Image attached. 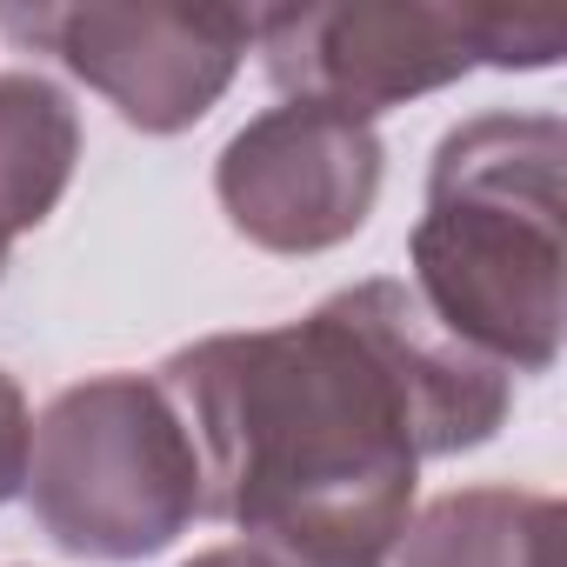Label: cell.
<instances>
[{"instance_id": "6da1fadb", "label": "cell", "mask_w": 567, "mask_h": 567, "mask_svg": "<svg viewBox=\"0 0 567 567\" xmlns=\"http://www.w3.org/2000/svg\"><path fill=\"white\" fill-rule=\"evenodd\" d=\"M200 454V514L274 567H388L427 454L487 447L514 374L454 341L408 280H354L315 315L207 334L154 374Z\"/></svg>"}, {"instance_id": "7a4b0ae2", "label": "cell", "mask_w": 567, "mask_h": 567, "mask_svg": "<svg viewBox=\"0 0 567 567\" xmlns=\"http://www.w3.org/2000/svg\"><path fill=\"white\" fill-rule=\"evenodd\" d=\"M560 114H474L427 167L408 260L421 308L501 374L560 361Z\"/></svg>"}, {"instance_id": "3957f363", "label": "cell", "mask_w": 567, "mask_h": 567, "mask_svg": "<svg viewBox=\"0 0 567 567\" xmlns=\"http://www.w3.org/2000/svg\"><path fill=\"white\" fill-rule=\"evenodd\" d=\"M28 507L81 560H147L200 514V454L161 381L94 374L48 401L28 441Z\"/></svg>"}, {"instance_id": "277c9868", "label": "cell", "mask_w": 567, "mask_h": 567, "mask_svg": "<svg viewBox=\"0 0 567 567\" xmlns=\"http://www.w3.org/2000/svg\"><path fill=\"white\" fill-rule=\"evenodd\" d=\"M254 48L288 101H315L374 127V114L454 87L474 68H554L567 28L554 14L348 0V8H260Z\"/></svg>"}, {"instance_id": "5b68a950", "label": "cell", "mask_w": 567, "mask_h": 567, "mask_svg": "<svg viewBox=\"0 0 567 567\" xmlns=\"http://www.w3.org/2000/svg\"><path fill=\"white\" fill-rule=\"evenodd\" d=\"M0 21L141 134L207 121L254 48L247 8H8Z\"/></svg>"}, {"instance_id": "8992f818", "label": "cell", "mask_w": 567, "mask_h": 567, "mask_svg": "<svg viewBox=\"0 0 567 567\" xmlns=\"http://www.w3.org/2000/svg\"><path fill=\"white\" fill-rule=\"evenodd\" d=\"M381 134L354 114L280 101L254 114L214 161L220 214L267 254H328L354 240L381 200Z\"/></svg>"}, {"instance_id": "52a82bcc", "label": "cell", "mask_w": 567, "mask_h": 567, "mask_svg": "<svg viewBox=\"0 0 567 567\" xmlns=\"http://www.w3.org/2000/svg\"><path fill=\"white\" fill-rule=\"evenodd\" d=\"M560 501L520 487H454L421 507L394 567H554Z\"/></svg>"}, {"instance_id": "ba28073f", "label": "cell", "mask_w": 567, "mask_h": 567, "mask_svg": "<svg viewBox=\"0 0 567 567\" xmlns=\"http://www.w3.org/2000/svg\"><path fill=\"white\" fill-rule=\"evenodd\" d=\"M81 161V114L41 74H0V234L41 227Z\"/></svg>"}, {"instance_id": "9c48e42d", "label": "cell", "mask_w": 567, "mask_h": 567, "mask_svg": "<svg viewBox=\"0 0 567 567\" xmlns=\"http://www.w3.org/2000/svg\"><path fill=\"white\" fill-rule=\"evenodd\" d=\"M28 441H34L28 394H21V381L8 368H0V507L28 487Z\"/></svg>"}, {"instance_id": "30bf717a", "label": "cell", "mask_w": 567, "mask_h": 567, "mask_svg": "<svg viewBox=\"0 0 567 567\" xmlns=\"http://www.w3.org/2000/svg\"><path fill=\"white\" fill-rule=\"evenodd\" d=\"M187 567H274V560H260L254 547H207V554H194Z\"/></svg>"}, {"instance_id": "8fae6325", "label": "cell", "mask_w": 567, "mask_h": 567, "mask_svg": "<svg viewBox=\"0 0 567 567\" xmlns=\"http://www.w3.org/2000/svg\"><path fill=\"white\" fill-rule=\"evenodd\" d=\"M8 247H14V240H8V234H0V267H8Z\"/></svg>"}]
</instances>
